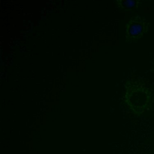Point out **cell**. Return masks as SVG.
I'll return each instance as SVG.
<instances>
[{
    "label": "cell",
    "instance_id": "obj_1",
    "mask_svg": "<svg viewBox=\"0 0 154 154\" xmlns=\"http://www.w3.org/2000/svg\"><path fill=\"white\" fill-rule=\"evenodd\" d=\"M123 101L133 114L140 116L149 110L154 103V90L145 81L140 79L127 80Z\"/></svg>",
    "mask_w": 154,
    "mask_h": 154
},
{
    "label": "cell",
    "instance_id": "obj_2",
    "mask_svg": "<svg viewBox=\"0 0 154 154\" xmlns=\"http://www.w3.org/2000/svg\"><path fill=\"white\" fill-rule=\"evenodd\" d=\"M150 23L143 17L135 15L131 17L125 25V38L127 42L137 40L148 31Z\"/></svg>",
    "mask_w": 154,
    "mask_h": 154
},
{
    "label": "cell",
    "instance_id": "obj_3",
    "mask_svg": "<svg viewBox=\"0 0 154 154\" xmlns=\"http://www.w3.org/2000/svg\"><path fill=\"white\" fill-rule=\"evenodd\" d=\"M116 2L119 8L125 10H129L138 8L141 1L134 0H117L116 1Z\"/></svg>",
    "mask_w": 154,
    "mask_h": 154
},
{
    "label": "cell",
    "instance_id": "obj_4",
    "mask_svg": "<svg viewBox=\"0 0 154 154\" xmlns=\"http://www.w3.org/2000/svg\"><path fill=\"white\" fill-rule=\"evenodd\" d=\"M151 72H152L153 73H154V57L152 60V69H151Z\"/></svg>",
    "mask_w": 154,
    "mask_h": 154
}]
</instances>
